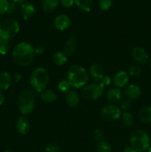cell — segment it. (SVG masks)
I'll list each match as a JSON object with an SVG mask.
<instances>
[{"mask_svg": "<svg viewBox=\"0 0 151 152\" xmlns=\"http://www.w3.org/2000/svg\"><path fill=\"white\" fill-rule=\"evenodd\" d=\"M0 42H1V38H0Z\"/></svg>", "mask_w": 151, "mask_h": 152, "instance_id": "ee69618b", "label": "cell"}, {"mask_svg": "<svg viewBox=\"0 0 151 152\" xmlns=\"http://www.w3.org/2000/svg\"><path fill=\"white\" fill-rule=\"evenodd\" d=\"M53 60L56 65L62 66L68 61V56L64 53V51H57L53 55Z\"/></svg>", "mask_w": 151, "mask_h": 152, "instance_id": "cb8c5ba5", "label": "cell"}, {"mask_svg": "<svg viewBox=\"0 0 151 152\" xmlns=\"http://www.w3.org/2000/svg\"><path fill=\"white\" fill-rule=\"evenodd\" d=\"M19 29L20 25L17 21L12 19H4L0 22V38L10 40L17 35Z\"/></svg>", "mask_w": 151, "mask_h": 152, "instance_id": "8992f818", "label": "cell"}, {"mask_svg": "<svg viewBox=\"0 0 151 152\" xmlns=\"http://www.w3.org/2000/svg\"><path fill=\"white\" fill-rule=\"evenodd\" d=\"M71 86L68 80H62L58 84V88L62 93H68L70 91Z\"/></svg>", "mask_w": 151, "mask_h": 152, "instance_id": "4316f807", "label": "cell"}, {"mask_svg": "<svg viewBox=\"0 0 151 152\" xmlns=\"http://www.w3.org/2000/svg\"><path fill=\"white\" fill-rule=\"evenodd\" d=\"M124 94L128 99H136L142 94V89L138 85H129L124 90Z\"/></svg>", "mask_w": 151, "mask_h": 152, "instance_id": "4fadbf2b", "label": "cell"}, {"mask_svg": "<svg viewBox=\"0 0 151 152\" xmlns=\"http://www.w3.org/2000/svg\"><path fill=\"white\" fill-rule=\"evenodd\" d=\"M106 96L109 102L115 103V102L121 100V97H122V93L118 88H113L107 92Z\"/></svg>", "mask_w": 151, "mask_h": 152, "instance_id": "ac0fdd59", "label": "cell"}, {"mask_svg": "<svg viewBox=\"0 0 151 152\" xmlns=\"http://www.w3.org/2000/svg\"><path fill=\"white\" fill-rule=\"evenodd\" d=\"M121 119L124 126H125L126 127H130L134 123V117L130 113L127 112V111L121 114Z\"/></svg>", "mask_w": 151, "mask_h": 152, "instance_id": "d4e9b609", "label": "cell"}, {"mask_svg": "<svg viewBox=\"0 0 151 152\" xmlns=\"http://www.w3.org/2000/svg\"><path fill=\"white\" fill-rule=\"evenodd\" d=\"M4 102V94H2V92L0 91V105H2Z\"/></svg>", "mask_w": 151, "mask_h": 152, "instance_id": "f35d334b", "label": "cell"}, {"mask_svg": "<svg viewBox=\"0 0 151 152\" xmlns=\"http://www.w3.org/2000/svg\"><path fill=\"white\" fill-rule=\"evenodd\" d=\"M93 137H94L95 140H96V141L100 142V141H102V138H103L104 137L103 132H102L101 129H96V130L94 131V132H93Z\"/></svg>", "mask_w": 151, "mask_h": 152, "instance_id": "d6a6232c", "label": "cell"}, {"mask_svg": "<svg viewBox=\"0 0 151 152\" xmlns=\"http://www.w3.org/2000/svg\"><path fill=\"white\" fill-rule=\"evenodd\" d=\"M139 118L144 123H151V106L142 108L139 112Z\"/></svg>", "mask_w": 151, "mask_h": 152, "instance_id": "603a6c76", "label": "cell"}, {"mask_svg": "<svg viewBox=\"0 0 151 152\" xmlns=\"http://www.w3.org/2000/svg\"><path fill=\"white\" fill-rule=\"evenodd\" d=\"M123 152H139V151H136V150L134 148H133V147L130 145V146L126 147V148H124V151H123Z\"/></svg>", "mask_w": 151, "mask_h": 152, "instance_id": "74e56055", "label": "cell"}, {"mask_svg": "<svg viewBox=\"0 0 151 152\" xmlns=\"http://www.w3.org/2000/svg\"><path fill=\"white\" fill-rule=\"evenodd\" d=\"M112 148L109 142L106 141H100L97 145V151L98 152H111Z\"/></svg>", "mask_w": 151, "mask_h": 152, "instance_id": "484cf974", "label": "cell"}, {"mask_svg": "<svg viewBox=\"0 0 151 152\" xmlns=\"http://www.w3.org/2000/svg\"><path fill=\"white\" fill-rule=\"evenodd\" d=\"M147 151H148V152H151V145L149 147V148L147 149Z\"/></svg>", "mask_w": 151, "mask_h": 152, "instance_id": "60d3db41", "label": "cell"}, {"mask_svg": "<svg viewBox=\"0 0 151 152\" xmlns=\"http://www.w3.org/2000/svg\"><path fill=\"white\" fill-rule=\"evenodd\" d=\"M49 82V75L47 70L44 68H37L30 75V83L32 88L38 93L45 90Z\"/></svg>", "mask_w": 151, "mask_h": 152, "instance_id": "277c9868", "label": "cell"}, {"mask_svg": "<svg viewBox=\"0 0 151 152\" xmlns=\"http://www.w3.org/2000/svg\"><path fill=\"white\" fill-rule=\"evenodd\" d=\"M113 82L116 88L124 87L129 82V74L124 71H118L114 74Z\"/></svg>", "mask_w": 151, "mask_h": 152, "instance_id": "30bf717a", "label": "cell"}, {"mask_svg": "<svg viewBox=\"0 0 151 152\" xmlns=\"http://www.w3.org/2000/svg\"><path fill=\"white\" fill-rule=\"evenodd\" d=\"M35 95L33 90L26 88L22 91L18 98V108L23 115L31 114L35 108Z\"/></svg>", "mask_w": 151, "mask_h": 152, "instance_id": "3957f363", "label": "cell"}, {"mask_svg": "<svg viewBox=\"0 0 151 152\" xmlns=\"http://www.w3.org/2000/svg\"><path fill=\"white\" fill-rule=\"evenodd\" d=\"M142 73V70L138 66H132L130 67L129 70V75L133 76V77H139Z\"/></svg>", "mask_w": 151, "mask_h": 152, "instance_id": "4dcf8cb0", "label": "cell"}, {"mask_svg": "<svg viewBox=\"0 0 151 152\" xmlns=\"http://www.w3.org/2000/svg\"><path fill=\"white\" fill-rule=\"evenodd\" d=\"M76 5L79 10L89 13L93 7V0H75Z\"/></svg>", "mask_w": 151, "mask_h": 152, "instance_id": "7402d4cb", "label": "cell"}, {"mask_svg": "<svg viewBox=\"0 0 151 152\" xmlns=\"http://www.w3.org/2000/svg\"><path fill=\"white\" fill-rule=\"evenodd\" d=\"M130 144L139 152H144L150 146V139L146 132L136 130L130 136Z\"/></svg>", "mask_w": 151, "mask_h": 152, "instance_id": "5b68a950", "label": "cell"}, {"mask_svg": "<svg viewBox=\"0 0 151 152\" xmlns=\"http://www.w3.org/2000/svg\"><path fill=\"white\" fill-rule=\"evenodd\" d=\"M59 5V0H42L41 8L45 13H51Z\"/></svg>", "mask_w": 151, "mask_h": 152, "instance_id": "44dd1931", "label": "cell"}, {"mask_svg": "<svg viewBox=\"0 0 151 152\" xmlns=\"http://www.w3.org/2000/svg\"><path fill=\"white\" fill-rule=\"evenodd\" d=\"M70 19L65 14H59L55 18L53 25L58 31H63L68 29L70 25Z\"/></svg>", "mask_w": 151, "mask_h": 152, "instance_id": "9c48e42d", "label": "cell"}, {"mask_svg": "<svg viewBox=\"0 0 151 152\" xmlns=\"http://www.w3.org/2000/svg\"><path fill=\"white\" fill-rule=\"evenodd\" d=\"M101 84L105 87V86H109L111 83V78L110 77V76L108 75H104V77H102V79L101 80Z\"/></svg>", "mask_w": 151, "mask_h": 152, "instance_id": "e575fe53", "label": "cell"}, {"mask_svg": "<svg viewBox=\"0 0 151 152\" xmlns=\"http://www.w3.org/2000/svg\"><path fill=\"white\" fill-rule=\"evenodd\" d=\"M35 50L32 45L22 42L15 46L12 51V56L16 63L20 66H27L33 62Z\"/></svg>", "mask_w": 151, "mask_h": 152, "instance_id": "6da1fadb", "label": "cell"}, {"mask_svg": "<svg viewBox=\"0 0 151 152\" xmlns=\"http://www.w3.org/2000/svg\"><path fill=\"white\" fill-rule=\"evenodd\" d=\"M132 57L138 63L143 64L148 59V54L146 50L142 47H136L132 50Z\"/></svg>", "mask_w": 151, "mask_h": 152, "instance_id": "8fae6325", "label": "cell"}, {"mask_svg": "<svg viewBox=\"0 0 151 152\" xmlns=\"http://www.w3.org/2000/svg\"><path fill=\"white\" fill-rule=\"evenodd\" d=\"M101 115L105 120L108 121H114L121 117V110L115 105L109 104L102 108Z\"/></svg>", "mask_w": 151, "mask_h": 152, "instance_id": "ba28073f", "label": "cell"}, {"mask_svg": "<svg viewBox=\"0 0 151 152\" xmlns=\"http://www.w3.org/2000/svg\"><path fill=\"white\" fill-rule=\"evenodd\" d=\"M40 98L41 100L45 103H52L54 102L57 99V95L53 91L50 90V89H46L42 92L40 93Z\"/></svg>", "mask_w": 151, "mask_h": 152, "instance_id": "ffe728a7", "label": "cell"}, {"mask_svg": "<svg viewBox=\"0 0 151 152\" xmlns=\"http://www.w3.org/2000/svg\"><path fill=\"white\" fill-rule=\"evenodd\" d=\"M60 147L57 144H51L49 146H47L45 150L46 152H60Z\"/></svg>", "mask_w": 151, "mask_h": 152, "instance_id": "836d02e7", "label": "cell"}, {"mask_svg": "<svg viewBox=\"0 0 151 152\" xmlns=\"http://www.w3.org/2000/svg\"><path fill=\"white\" fill-rule=\"evenodd\" d=\"M16 130L21 134H26L30 130V122L25 117H21L16 121Z\"/></svg>", "mask_w": 151, "mask_h": 152, "instance_id": "2e32d148", "label": "cell"}, {"mask_svg": "<svg viewBox=\"0 0 151 152\" xmlns=\"http://www.w3.org/2000/svg\"><path fill=\"white\" fill-rule=\"evenodd\" d=\"M10 7L9 0H0V15L7 13Z\"/></svg>", "mask_w": 151, "mask_h": 152, "instance_id": "f1b7e54d", "label": "cell"}, {"mask_svg": "<svg viewBox=\"0 0 151 152\" xmlns=\"http://www.w3.org/2000/svg\"><path fill=\"white\" fill-rule=\"evenodd\" d=\"M9 1H10L13 3H18V2H22L23 0H9Z\"/></svg>", "mask_w": 151, "mask_h": 152, "instance_id": "ab89813d", "label": "cell"}, {"mask_svg": "<svg viewBox=\"0 0 151 152\" xmlns=\"http://www.w3.org/2000/svg\"><path fill=\"white\" fill-rule=\"evenodd\" d=\"M105 87L101 83H94L85 86L81 91V95L87 100H96L103 95Z\"/></svg>", "mask_w": 151, "mask_h": 152, "instance_id": "52a82bcc", "label": "cell"}, {"mask_svg": "<svg viewBox=\"0 0 151 152\" xmlns=\"http://www.w3.org/2000/svg\"><path fill=\"white\" fill-rule=\"evenodd\" d=\"M150 66H151V59H150Z\"/></svg>", "mask_w": 151, "mask_h": 152, "instance_id": "b9f144b4", "label": "cell"}, {"mask_svg": "<svg viewBox=\"0 0 151 152\" xmlns=\"http://www.w3.org/2000/svg\"><path fill=\"white\" fill-rule=\"evenodd\" d=\"M4 152H11V151H4Z\"/></svg>", "mask_w": 151, "mask_h": 152, "instance_id": "7bdbcfd3", "label": "cell"}, {"mask_svg": "<svg viewBox=\"0 0 151 152\" xmlns=\"http://www.w3.org/2000/svg\"><path fill=\"white\" fill-rule=\"evenodd\" d=\"M21 11L23 16L24 20H27L29 17L33 16L36 13V7L32 3L29 1H25L21 5Z\"/></svg>", "mask_w": 151, "mask_h": 152, "instance_id": "9a60e30c", "label": "cell"}, {"mask_svg": "<svg viewBox=\"0 0 151 152\" xmlns=\"http://www.w3.org/2000/svg\"><path fill=\"white\" fill-rule=\"evenodd\" d=\"M10 47V42L8 39H2L0 42V54L4 55L8 51Z\"/></svg>", "mask_w": 151, "mask_h": 152, "instance_id": "83f0119b", "label": "cell"}, {"mask_svg": "<svg viewBox=\"0 0 151 152\" xmlns=\"http://www.w3.org/2000/svg\"><path fill=\"white\" fill-rule=\"evenodd\" d=\"M61 3L63 7L69 8L75 4V0H61Z\"/></svg>", "mask_w": 151, "mask_h": 152, "instance_id": "d590c367", "label": "cell"}, {"mask_svg": "<svg viewBox=\"0 0 151 152\" xmlns=\"http://www.w3.org/2000/svg\"><path fill=\"white\" fill-rule=\"evenodd\" d=\"M99 4L102 10H107L112 6V0H99Z\"/></svg>", "mask_w": 151, "mask_h": 152, "instance_id": "f546056e", "label": "cell"}, {"mask_svg": "<svg viewBox=\"0 0 151 152\" xmlns=\"http://www.w3.org/2000/svg\"><path fill=\"white\" fill-rule=\"evenodd\" d=\"M77 47L78 44H77L76 38L74 36H71L65 42L64 45V53L67 56H73L76 51Z\"/></svg>", "mask_w": 151, "mask_h": 152, "instance_id": "7c38bea8", "label": "cell"}, {"mask_svg": "<svg viewBox=\"0 0 151 152\" xmlns=\"http://www.w3.org/2000/svg\"><path fill=\"white\" fill-rule=\"evenodd\" d=\"M89 74L93 80L95 81H101L102 77H104V70L101 65L98 63H94L91 65L89 69Z\"/></svg>", "mask_w": 151, "mask_h": 152, "instance_id": "5bb4252c", "label": "cell"}, {"mask_svg": "<svg viewBox=\"0 0 151 152\" xmlns=\"http://www.w3.org/2000/svg\"><path fill=\"white\" fill-rule=\"evenodd\" d=\"M67 80L74 88H84L88 82L89 76L87 71L81 65H71L68 71Z\"/></svg>", "mask_w": 151, "mask_h": 152, "instance_id": "7a4b0ae2", "label": "cell"}, {"mask_svg": "<svg viewBox=\"0 0 151 152\" xmlns=\"http://www.w3.org/2000/svg\"><path fill=\"white\" fill-rule=\"evenodd\" d=\"M130 108H131V102H130V99H126L121 102L120 109L123 110V111H124V112H126L128 110H130Z\"/></svg>", "mask_w": 151, "mask_h": 152, "instance_id": "1f68e13d", "label": "cell"}, {"mask_svg": "<svg viewBox=\"0 0 151 152\" xmlns=\"http://www.w3.org/2000/svg\"><path fill=\"white\" fill-rule=\"evenodd\" d=\"M11 86V77L6 71L0 73V91H6Z\"/></svg>", "mask_w": 151, "mask_h": 152, "instance_id": "d6986e66", "label": "cell"}, {"mask_svg": "<svg viewBox=\"0 0 151 152\" xmlns=\"http://www.w3.org/2000/svg\"><path fill=\"white\" fill-rule=\"evenodd\" d=\"M80 98L78 93L76 91H70L65 95V102L68 106L75 108L78 105Z\"/></svg>", "mask_w": 151, "mask_h": 152, "instance_id": "e0dca14e", "label": "cell"}, {"mask_svg": "<svg viewBox=\"0 0 151 152\" xmlns=\"http://www.w3.org/2000/svg\"><path fill=\"white\" fill-rule=\"evenodd\" d=\"M34 50H35V54L36 53V54H42L44 51V48L43 46L38 45L36 46V47L34 48Z\"/></svg>", "mask_w": 151, "mask_h": 152, "instance_id": "8d00e7d4", "label": "cell"}]
</instances>
